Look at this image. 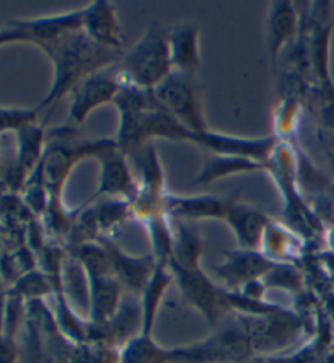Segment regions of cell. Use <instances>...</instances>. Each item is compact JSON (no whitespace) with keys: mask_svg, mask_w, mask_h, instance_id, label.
I'll return each instance as SVG.
<instances>
[{"mask_svg":"<svg viewBox=\"0 0 334 363\" xmlns=\"http://www.w3.org/2000/svg\"><path fill=\"white\" fill-rule=\"evenodd\" d=\"M295 28V13L292 4L277 2L272 5L269 15V52L276 59L279 49L284 46Z\"/></svg>","mask_w":334,"mask_h":363,"instance_id":"7","label":"cell"},{"mask_svg":"<svg viewBox=\"0 0 334 363\" xmlns=\"http://www.w3.org/2000/svg\"><path fill=\"white\" fill-rule=\"evenodd\" d=\"M118 65L124 84L142 90H155L173 72L169 26L153 21Z\"/></svg>","mask_w":334,"mask_h":363,"instance_id":"2","label":"cell"},{"mask_svg":"<svg viewBox=\"0 0 334 363\" xmlns=\"http://www.w3.org/2000/svg\"><path fill=\"white\" fill-rule=\"evenodd\" d=\"M157 100L162 106L178 121L183 128L193 132L199 137V144H202V137L207 134L204 118L201 113L199 93L196 88L193 74H184L173 70L165 80L158 85L155 90Z\"/></svg>","mask_w":334,"mask_h":363,"instance_id":"3","label":"cell"},{"mask_svg":"<svg viewBox=\"0 0 334 363\" xmlns=\"http://www.w3.org/2000/svg\"><path fill=\"white\" fill-rule=\"evenodd\" d=\"M232 223L235 225V230H237V235L242 240V243L248 247H255L256 241L260 238L262 223H265L262 218L256 213L238 211L237 216H233Z\"/></svg>","mask_w":334,"mask_h":363,"instance_id":"9","label":"cell"},{"mask_svg":"<svg viewBox=\"0 0 334 363\" xmlns=\"http://www.w3.org/2000/svg\"><path fill=\"white\" fill-rule=\"evenodd\" d=\"M123 84L124 82L121 79V74H119V65L116 64L85 77L72 90L70 116L77 123H82L89 116V113H91L100 104L114 101Z\"/></svg>","mask_w":334,"mask_h":363,"instance_id":"4","label":"cell"},{"mask_svg":"<svg viewBox=\"0 0 334 363\" xmlns=\"http://www.w3.org/2000/svg\"><path fill=\"white\" fill-rule=\"evenodd\" d=\"M35 111H18V109H0V129L25 128L33 119Z\"/></svg>","mask_w":334,"mask_h":363,"instance_id":"10","label":"cell"},{"mask_svg":"<svg viewBox=\"0 0 334 363\" xmlns=\"http://www.w3.org/2000/svg\"><path fill=\"white\" fill-rule=\"evenodd\" d=\"M198 26L191 21L169 26V54L173 70L184 74H194L199 67Z\"/></svg>","mask_w":334,"mask_h":363,"instance_id":"6","label":"cell"},{"mask_svg":"<svg viewBox=\"0 0 334 363\" xmlns=\"http://www.w3.org/2000/svg\"><path fill=\"white\" fill-rule=\"evenodd\" d=\"M119 155L121 153H118V157L108 158L105 162V172L101 174V186L98 194L100 192H105V194H134V186L130 183L128 168Z\"/></svg>","mask_w":334,"mask_h":363,"instance_id":"8","label":"cell"},{"mask_svg":"<svg viewBox=\"0 0 334 363\" xmlns=\"http://www.w3.org/2000/svg\"><path fill=\"white\" fill-rule=\"evenodd\" d=\"M15 352L13 345L9 340L0 339V363H13Z\"/></svg>","mask_w":334,"mask_h":363,"instance_id":"11","label":"cell"},{"mask_svg":"<svg viewBox=\"0 0 334 363\" xmlns=\"http://www.w3.org/2000/svg\"><path fill=\"white\" fill-rule=\"evenodd\" d=\"M84 31L101 46L119 51L123 36L111 5L108 2H93L84 10Z\"/></svg>","mask_w":334,"mask_h":363,"instance_id":"5","label":"cell"},{"mask_svg":"<svg viewBox=\"0 0 334 363\" xmlns=\"http://www.w3.org/2000/svg\"><path fill=\"white\" fill-rule=\"evenodd\" d=\"M54 64V85L43 106L54 104L85 77L118 64L121 54L116 49L101 46L87 35L84 28L70 30L52 40L38 44Z\"/></svg>","mask_w":334,"mask_h":363,"instance_id":"1","label":"cell"}]
</instances>
